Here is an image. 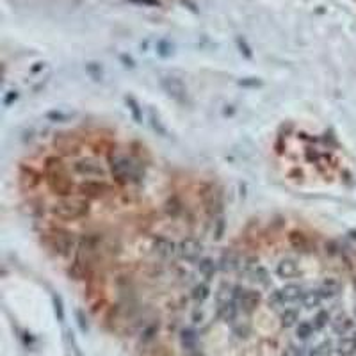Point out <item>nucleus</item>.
<instances>
[{"mask_svg": "<svg viewBox=\"0 0 356 356\" xmlns=\"http://www.w3.org/2000/svg\"><path fill=\"white\" fill-rule=\"evenodd\" d=\"M340 288H342V283H340L337 278H324L322 283L319 285V294L322 296V299H331V297H335L340 294Z\"/></svg>", "mask_w": 356, "mask_h": 356, "instance_id": "obj_7", "label": "nucleus"}, {"mask_svg": "<svg viewBox=\"0 0 356 356\" xmlns=\"http://www.w3.org/2000/svg\"><path fill=\"white\" fill-rule=\"evenodd\" d=\"M75 171H79L81 175H86V177H100V175L103 173V168L96 159L89 157V159H82V161L77 162Z\"/></svg>", "mask_w": 356, "mask_h": 356, "instance_id": "obj_6", "label": "nucleus"}, {"mask_svg": "<svg viewBox=\"0 0 356 356\" xmlns=\"http://www.w3.org/2000/svg\"><path fill=\"white\" fill-rule=\"evenodd\" d=\"M166 210H168V214H170L171 217H178L183 212L182 201H180L177 196H171V198L168 199V203H166Z\"/></svg>", "mask_w": 356, "mask_h": 356, "instance_id": "obj_22", "label": "nucleus"}, {"mask_svg": "<svg viewBox=\"0 0 356 356\" xmlns=\"http://www.w3.org/2000/svg\"><path fill=\"white\" fill-rule=\"evenodd\" d=\"M248 331H250V326H246V324H244V326H237V328H235V333H237L239 337H246Z\"/></svg>", "mask_w": 356, "mask_h": 356, "instance_id": "obj_29", "label": "nucleus"}, {"mask_svg": "<svg viewBox=\"0 0 356 356\" xmlns=\"http://www.w3.org/2000/svg\"><path fill=\"white\" fill-rule=\"evenodd\" d=\"M322 301V296L319 294V290H306L301 297V303L305 308L312 310V308H317Z\"/></svg>", "mask_w": 356, "mask_h": 356, "instance_id": "obj_17", "label": "nucleus"}, {"mask_svg": "<svg viewBox=\"0 0 356 356\" xmlns=\"http://www.w3.org/2000/svg\"><path fill=\"white\" fill-rule=\"evenodd\" d=\"M153 248H155V251H157V255H161V257H170V255H173L175 251V244L171 241H168V239L161 237L155 241V244H153Z\"/></svg>", "mask_w": 356, "mask_h": 356, "instance_id": "obj_18", "label": "nucleus"}, {"mask_svg": "<svg viewBox=\"0 0 356 356\" xmlns=\"http://www.w3.org/2000/svg\"><path fill=\"white\" fill-rule=\"evenodd\" d=\"M288 241H290L294 250H297V251H306L310 248V239L301 232H292L290 235H288Z\"/></svg>", "mask_w": 356, "mask_h": 356, "instance_id": "obj_13", "label": "nucleus"}, {"mask_svg": "<svg viewBox=\"0 0 356 356\" xmlns=\"http://www.w3.org/2000/svg\"><path fill=\"white\" fill-rule=\"evenodd\" d=\"M54 308H55V315H57L59 322H63L64 321V306H63V301H61L59 296H54Z\"/></svg>", "mask_w": 356, "mask_h": 356, "instance_id": "obj_26", "label": "nucleus"}, {"mask_svg": "<svg viewBox=\"0 0 356 356\" xmlns=\"http://www.w3.org/2000/svg\"><path fill=\"white\" fill-rule=\"evenodd\" d=\"M88 201L84 198H64L61 199L59 203H55L52 212L59 219L64 221H72V219H79L81 216L88 214Z\"/></svg>", "mask_w": 356, "mask_h": 356, "instance_id": "obj_2", "label": "nucleus"}, {"mask_svg": "<svg viewBox=\"0 0 356 356\" xmlns=\"http://www.w3.org/2000/svg\"><path fill=\"white\" fill-rule=\"evenodd\" d=\"M177 253L180 255V259L187 260V262H194V260H198L199 253H201V244H199L198 239L187 237L178 244Z\"/></svg>", "mask_w": 356, "mask_h": 356, "instance_id": "obj_5", "label": "nucleus"}, {"mask_svg": "<svg viewBox=\"0 0 356 356\" xmlns=\"http://www.w3.org/2000/svg\"><path fill=\"white\" fill-rule=\"evenodd\" d=\"M244 276H250V280L255 281V283H260L262 287H267L269 285V281H271V276H269V271H267L264 266H257L251 269V271H248Z\"/></svg>", "mask_w": 356, "mask_h": 356, "instance_id": "obj_10", "label": "nucleus"}, {"mask_svg": "<svg viewBox=\"0 0 356 356\" xmlns=\"http://www.w3.org/2000/svg\"><path fill=\"white\" fill-rule=\"evenodd\" d=\"M267 303H269V306H271V308H274V310L283 308L285 301H283V296H281V290H274V292L269 294V299H267Z\"/></svg>", "mask_w": 356, "mask_h": 356, "instance_id": "obj_24", "label": "nucleus"}, {"mask_svg": "<svg viewBox=\"0 0 356 356\" xmlns=\"http://www.w3.org/2000/svg\"><path fill=\"white\" fill-rule=\"evenodd\" d=\"M276 272L280 278H294L297 274V264L292 259H283L278 267H276Z\"/></svg>", "mask_w": 356, "mask_h": 356, "instance_id": "obj_11", "label": "nucleus"}, {"mask_svg": "<svg viewBox=\"0 0 356 356\" xmlns=\"http://www.w3.org/2000/svg\"><path fill=\"white\" fill-rule=\"evenodd\" d=\"M109 168L110 175L119 185H139L144 178L143 166L139 159L134 155L110 152L109 153Z\"/></svg>", "mask_w": 356, "mask_h": 356, "instance_id": "obj_1", "label": "nucleus"}, {"mask_svg": "<svg viewBox=\"0 0 356 356\" xmlns=\"http://www.w3.org/2000/svg\"><path fill=\"white\" fill-rule=\"evenodd\" d=\"M337 353L340 356H353L356 353V340L355 337H342L337 344Z\"/></svg>", "mask_w": 356, "mask_h": 356, "instance_id": "obj_12", "label": "nucleus"}, {"mask_svg": "<svg viewBox=\"0 0 356 356\" xmlns=\"http://www.w3.org/2000/svg\"><path fill=\"white\" fill-rule=\"evenodd\" d=\"M79 246V241H75L72 233L63 232V230H54L50 235V248L61 257H68L73 248Z\"/></svg>", "mask_w": 356, "mask_h": 356, "instance_id": "obj_4", "label": "nucleus"}, {"mask_svg": "<svg viewBox=\"0 0 356 356\" xmlns=\"http://www.w3.org/2000/svg\"><path fill=\"white\" fill-rule=\"evenodd\" d=\"M355 315H356V306H355Z\"/></svg>", "mask_w": 356, "mask_h": 356, "instance_id": "obj_31", "label": "nucleus"}, {"mask_svg": "<svg viewBox=\"0 0 356 356\" xmlns=\"http://www.w3.org/2000/svg\"><path fill=\"white\" fill-rule=\"evenodd\" d=\"M330 312L328 310H319L317 314H315V317H314V328H315V331H319V330H322V328H326L328 326V322H330Z\"/></svg>", "mask_w": 356, "mask_h": 356, "instance_id": "obj_23", "label": "nucleus"}, {"mask_svg": "<svg viewBox=\"0 0 356 356\" xmlns=\"http://www.w3.org/2000/svg\"><path fill=\"white\" fill-rule=\"evenodd\" d=\"M208 296H210V285H208V281H199L191 292V297L198 305H201Z\"/></svg>", "mask_w": 356, "mask_h": 356, "instance_id": "obj_15", "label": "nucleus"}, {"mask_svg": "<svg viewBox=\"0 0 356 356\" xmlns=\"http://www.w3.org/2000/svg\"><path fill=\"white\" fill-rule=\"evenodd\" d=\"M180 342H182L183 349H187V351H194L196 344H198V335H196V331L191 330V328L182 330V333H180Z\"/></svg>", "mask_w": 356, "mask_h": 356, "instance_id": "obj_14", "label": "nucleus"}, {"mask_svg": "<svg viewBox=\"0 0 356 356\" xmlns=\"http://www.w3.org/2000/svg\"><path fill=\"white\" fill-rule=\"evenodd\" d=\"M77 319H79V326H81V330L86 333V331H88V322H86V319H84V315H82L81 310L77 312Z\"/></svg>", "mask_w": 356, "mask_h": 356, "instance_id": "obj_28", "label": "nucleus"}, {"mask_svg": "<svg viewBox=\"0 0 356 356\" xmlns=\"http://www.w3.org/2000/svg\"><path fill=\"white\" fill-rule=\"evenodd\" d=\"M216 262H212L210 259H205V260H199L198 262V269L199 272L203 274V278H207V280H210L214 276V272H216Z\"/></svg>", "mask_w": 356, "mask_h": 356, "instance_id": "obj_21", "label": "nucleus"}, {"mask_svg": "<svg viewBox=\"0 0 356 356\" xmlns=\"http://www.w3.org/2000/svg\"><path fill=\"white\" fill-rule=\"evenodd\" d=\"M331 351H333V344H331V340H324V342H321L317 348L314 349V356H328V355H331Z\"/></svg>", "mask_w": 356, "mask_h": 356, "instance_id": "obj_25", "label": "nucleus"}, {"mask_svg": "<svg viewBox=\"0 0 356 356\" xmlns=\"http://www.w3.org/2000/svg\"><path fill=\"white\" fill-rule=\"evenodd\" d=\"M353 337H355V340H356V331H355V335H353Z\"/></svg>", "mask_w": 356, "mask_h": 356, "instance_id": "obj_30", "label": "nucleus"}, {"mask_svg": "<svg viewBox=\"0 0 356 356\" xmlns=\"http://www.w3.org/2000/svg\"><path fill=\"white\" fill-rule=\"evenodd\" d=\"M353 326H355L353 319L344 317V315H339V317H337V321H333V330H335L337 335H346L348 331L353 330Z\"/></svg>", "mask_w": 356, "mask_h": 356, "instance_id": "obj_19", "label": "nucleus"}, {"mask_svg": "<svg viewBox=\"0 0 356 356\" xmlns=\"http://www.w3.org/2000/svg\"><path fill=\"white\" fill-rule=\"evenodd\" d=\"M314 331H315L314 324H312V322H308V321L299 322V324L296 326V335H297V339H299V340H308L310 337L314 335Z\"/></svg>", "mask_w": 356, "mask_h": 356, "instance_id": "obj_20", "label": "nucleus"}, {"mask_svg": "<svg viewBox=\"0 0 356 356\" xmlns=\"http://www.w3.org/2000/svg\"><path fill=\"white\" fill-rule=\"evenodd\" d=\"M280 290H281V296H283L285 305H292V303H296V301H301L303 294H305L303 292V288L296 283L285 285V287L280 288Z\"/></svg>", "mask_w": 356, "mask_h": 356, "instance_id": "obj_9", "label": "nucleus"}, {"mask_svg": "<svg viewBox=\"0 0 356 356\" xmlns=\"http://www.w3.org/2000/svg\"><path fill=\"white\" fill-rule=\"evenodd\" d=\"M233 299L237 303L239 310L251 314L257 310V306L260 305V294L259 290H253V288H246L241 287V285H235L233 287Z\"/></svg>", "mask_w": 356, "mask_h": 356, "instance_id": "obj_3", "label": "nucleus"}, {"mask_svg": "<svg viewBox=\"0 0 356 356\" xmlns=\"http://www.w3.org/2000/svg\"><path fill=\"white\" fill-rule=\"evenodd\" d=\"M280 321L283 328H292L299 322V312L296 308H285L280 314Z\"/></svg>", "mask_w": 356, "mask_h": 356, "instance_id": "obj_16", "label": "nucleus"}, {"mask_svg": "<svg viewBox=\"0 0 356 356\" xmlns=\"http://www.w3.org/2000/svg\"><path fill=\"white\" fill-rule=\"evenodd\" d=\"M103 191H107V185L98 182V180H89V182L81 185V194L88 196V198H100L103 194Z\"/></svg>", "mask_w": 356, "mask_h": 356, "instance_id": "obj_8", "label": "nucleus"}, {"mask_svg": "<svg viewBox=\"0 0 356 356\" xmlns=\"http://www.w3.org/2000/svg\"><path fill=\"white\" fill-rule=\"evenodd\" d=\"M283 356H303V349H297V348H294V346H288V348L285 349Z\"/></svg>", "mask_w": 356, "mask_h": 356, "instance_id": "obj_27", "label": "nucleus"}]
</instances>
